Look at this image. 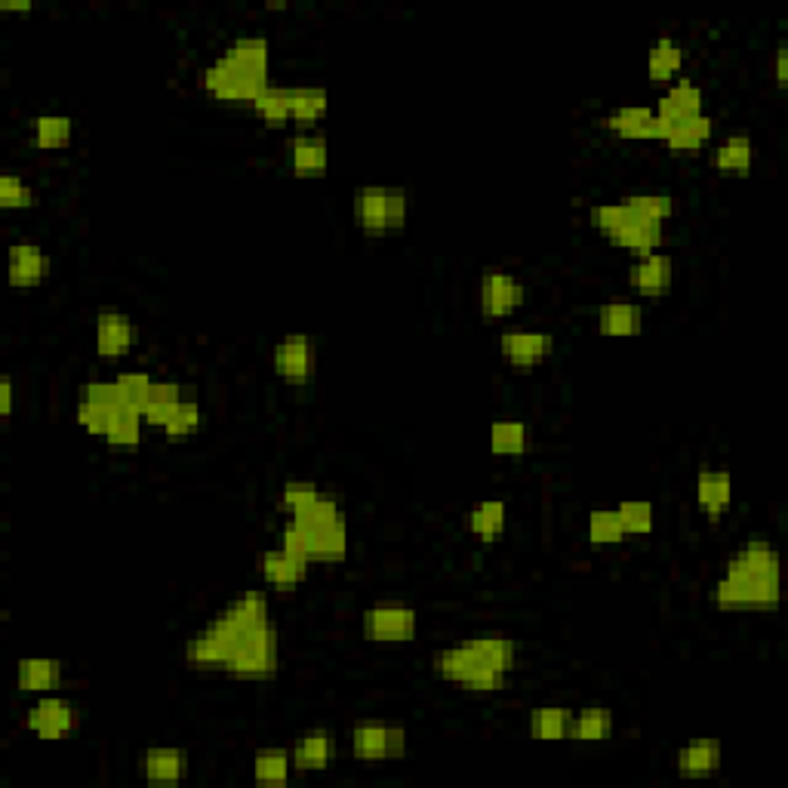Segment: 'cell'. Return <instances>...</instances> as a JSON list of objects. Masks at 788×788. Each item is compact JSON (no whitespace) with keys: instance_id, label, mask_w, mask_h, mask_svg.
<instances>
[{"instance_id":"1","label":"cell","mask_w":788,"mask_h":788,"mask_svg":"<svg viewBox=\"0 0 788 788\" xmlns=\"http://www.w3.org/2000/svg\"><path fill=\"white\" fill-rule=\"evenodd\" d=\"M711 598L721 610H770L779 607V552L770 540L752 536L745 548L733 552L723 564L721 579Z\"/></svg>"},{"instance_id":"2","label":"cell","mask_w":788,"mask_h":788,"mask_svg":"<svg viewBox=\"0 0 788 788\" xmlns=\"http://www.w3.org/2000/svg\"><path fill=\"white\" fill-rule=\"evenodd\" d=\"M271 49L263 34H244L204 71V90L222 105H253L268 86Z\"/></svg>"},{"instance_id":"3","label":"cell","mask_w":788,"mask_h":788,"mask_svg":"<svg viewBox=\"0 0 788 788\" xmlns=\"http://www.w3.org/2000/svg\"><path fill=\"white\" fill-rule=\"evenodd\" d=\"M589 222L591 229L601 231L610 244L625 250L631 259H644L650 253H659V246L665 241V225L653 222V219H644L628 200L591 207Z\"/></svg>"},{"instance_id":"4","label":"cell","mask_w":788,"mask_h":788,"mask_svg":"<svg viewBox=\"0 0 788 788\" xmlns=\"http://www.w3.org/2000/svg\"><path fill=\"white\" fill-rule=\"evenodd\" d=\"M431 669L438 677L460 684L462 690L472 693H499L509 681V672L496 669L493 662L480 657L472 640H462L456 647H443L431 657Z\"/></svg>"},{"instance_id":"5","label":"cell","mask_w":788,"mask_h":788,"mask_svg":"<svg viewBox=\"0 0 788 788\" xmlns=\"http://www.w3.org/2000/svg\"><path fill=\"white\" fill-rule=\"evenodd\" d=\"M410 197L397 185H361L355 192V222L363 234L382 237L407 225Z\"/></svg>"},{"instance_id":"6","label":"cell","mask_w":788,"mask_h":788,"mask_svg":"<svg viewBox=\"0 0 788 788\" xmlns=\"http://www.w3.org/2000/svg\"><path fill=\"white\" fill-rule=\"evenodd\" d=\"M222 672L237 681H265L278 672V628L275 623L246 631L231 650Z\"/></svg>"},{"instance_id":"7","label":"cell","mask_w":788,"mask_h":788,"mask_svg":"<svg viewBox=\"0 0 788 788\" xmlns=\"http://www.w3.org/2000/svg\"><path fill=\"white\" fill-rule=\"evenodd\" d=\"M351 755L367 764L401 761L407 755V730L397 723L361 721L351 727Z\"/></svg>"},{"instance_id":"8","label":"cell","mask_w":788,"mask_h":788,"mask_svg":"<svg viewBox=\"0 0 788 788\" xmlns=\"http://www.w3.org/2000/svg\"><path fill=\"white\" fill-rule=\"evenodd\" d=\"M419 631V613L410 604L382 601L363 610V635L373 644H410Z\"/></svg>"},{"instance_id":"9","label":"cell","mask_w":788,"mask_h":788,"mask_svg":"<svg viewBox=\"0 0 788 788\" xmlns=\"http://www.w3.org/2000/svg\"><path fill=\"white\" fill-rule=\"evenodd\" d=\"M275 373L280 382L302 389L314 379V367H317V351H314V339L309 333H287L278 345H275Z\"/></svg>"},{"instance_id":"10","label":"cell","mask_w":788,"mask_h":788,"mask_svg":"<svg viewBox=\"0 0 788 788\" xmlns=\"http://www.w3.org/2000/svg\"><path fill=\"white\" fill-rule=\"evenodd\" d=\"M237 635L231 631L229 625H222L219 619H210V623L204 625L197 635L188 638L185 644V662L192 665V669H225V662H229L231 650L237 647Z\"/></svg>"},{"instance_id":"11","label":"cell","mask_w":788,"mask_h":788,"mask_svg":"<svg viewBox=\"0 0 788 788\" xmlns=\"http://www.w3.org/2000/svg\"><path fill=\"white\" fill-rule=\"evenodd\" d=\"M477 296H480V314L487 321H502L524 305V283L502 268H490L480 278Z\"/></svg>"},{"instance_id":"12","label":"cell","mask_w":788,"mask_h":788,"mask_svg":"<svg viewBox=\"0 0 788 788\" xmlns=\"http://www.w3.org/2000/svg\"><path fill=\"white\" fill-rule=\"evenodd\" d=\"M25 727H28L37 739H44V742H59V739H66L68 733L78 727V708L71 706L68 699H62V696L47 693V696H40V699L28 708Z\"/></svg>"},{"instance_id":"13","label":"cell","mask_w":788,"mask_h":788,"mask_svg":"<svg viewBox=\"0 0 788 788\" xmlns=\"http://www.w3.org/2000/svg\"><path fill=\"white\" fill-rule=\"evenodd\" d=\"M555 351V336L540 333V329H506L499 336V355L514 367V370H533L542 361H548Z\"/></svg>"},{"instance_id":"14","label":"cell","mask_w":788,"mask_h":788,"mask_svg":"<svg viewBox=\"0 0 788 788\" xmlns=\"http://www.w3.org/2000/svg\"><path fill=\"white\" fill-rule=\"evenodd\" d=\"M604 127L619 139L628 142H662L665 139V124L659 120L657 108L650 105H625L604 117Z\"/></svg>"},{"instance_id":"15","label":"cell","mask_w":788,"mask_h":788,"mask_svg":"<svg viewBox=\"0 0 788 788\" xmlns=\"http://www.w3.org/2000/svg\"><path fill=\"white\" fill-rule=\"evenodd\" d=\"M136 343V324L130 314L105 309L96 314V355L105 361H120L132 351Z\"/></svg>"},{"instance_id":"16","label":"cell","mask_w":788,"mask_h":788,"mask_svg":"<svg viewBox=\"0 0 788 788\" xmlns=\"http://www.w3.org/2000/svg\"><path fill=\"white\" fill-rule=\"evenodd\" d=\"M287 164L299 179H317L329 166L327 139L321 132H299L287 139Z\"/></svg>"},{"instance_id":"17","label":"cell","mask_w":788,"mask_h":788,"mask_svg":"<svg viewBox=\"0 0 788 788\" xmlns=\"http://www.w3.org/2000/svg\"><path fill=\"white\" fill-rule=\"evenodd\" d=\"M674 280V263L669 253H650L644 259H635L628 268V287L640 296H665L672 290Z\"/></svg>"},{"instance_id":"18","label":"cell","mask_w":788,"mask_h":788,"mask_svg":"<svg viewBox=\"0 0 788 788\" xmlns=\"http://www.w3.org/2000/svg\"><path fill=\"white\" fill-rule=\"evenodd\" d=\"M49 271L47 253L34 241H16L10 246V263H7V278L10 287L16 290H32L37 283H44Z\"/></svg>"},{"instance_id":"19","label":"cell","mask_w":788,"mask_h":788,"mask_svg":"<svg viewBox=\"0 0 788 788\" xmlns=\"http://www.w3.org/2000/svg\"><path fill=\"white\" fill-rule=\"evenodd\" d=\"M216 619L222 625H229L237 638H244L246 631L271 623V607H268V598H265V594L246 591L241 598H234L229 607H222V613H219Z\"/></svg>"},{"instance_id":"20","label":"cell","mask_w":788,"mask_h":788,"mask_svg":"<svg viewBox=\"0 0 788 788\" xmlns=\"http://www.w3.org/2000/svg\"><path fill=\"white\" fill-rule=\"evenodd\" d=\"M733 502V477L723 468H703L696 475V506L708 521H721L723 511Z\"/></svg>"},{"instance_id":"21","label":"cell","mask_w":788,"mask_h":788,"mask_svg":"<svg viewBox=\"0 0 788 788\" xmlns=\"http://www.w3.org/2000/svg\"><path fill=\"white\" fill-rule=\"evenodd\" d=\"M139 773L148 783L176 786L188 776V755L182 749H148L139 755Z\"/></svg>"},{"instance_id":"22","label":"cell","mask_w":788,"mask_h":788,"mask_svg":"<svg viewBox=\"0 0 788 788\" xmlns=\"http://www.w3.org/2000/svg\"><path fill=\"white\" fill-rule=\"evenodd\" d=\"M653 108H657L659 120H662L665 127L690 120V117L703 115V90H699L696 83L677 81L662 93V99H657Z\"/></svg>"},{"instance_id":"23","label":"cell","mask_w":788,"mask_h":788,"mask_svg":"<svg viewBox=\"0 0 788 788\" xmlns=\"http://www.w3.org/2000/svg\"><path fill=\"white\" fill-rule=\"evenodd\" d=\"M259 573L271 589H293L299 582H305L309 560L290 555L287 548H268L259 555Z\"/></svg>"},{"instance_id":"24","label":"cell","mask_w":788,"mask_h":788,"mask_svg":"<svg viewBox=\"0 0 788 788\" xmlns=\"http://www.w3.org/2000/svg\"><path fill=\"white\" fill-rule=\"evenodd\" d=\"M62 677H66V669H62L59 659L32 657L19 662L16 687L22 693H32V696H47L53 690H59Z\"/></svg>"},{"instance_id":"25","label":"cell","mask_w":788,"mask_h":788,"mask_svg":"<svg viewBox=\"0 0 788 788\" xmlns=\"http://www.w3.org/2000/svg\"><path fill=\"white\" fill-rule=\"evenodd\" d=\"M721 742L718 739H696L684 745L677 757H674V767L684 779H703V776H711V773L721 770Z\"/></svg>"},{"instance_id":"26","label":"cell","mask_w":788,"mask_h":788,"mask_svg":"<svg viewBox=\"0 0 788 788\" xmlns=\"http://www.w3.org/2000/svg\"><path fill=\"white\" fill-rule=\"evenodd\" d=\"M336 757V739L329 730H305L293 749V767L302 773H314V770H327L329 761Z\"/></svg>"},{"instance_id":"27","label":"cell","mask_w":788,"mask_h":788,"mask_svg":"<svg viewBox=\"0 0 788 788\" xmlns=\"http://www.w3.org/2000/svg\"><path fill=\"white\" fill-rule=\"evenodd\" d=\"M715 170L721 176H749L752 164H755V146L745 132H730L723 136L718 148H715V158H711Z\"/></svg>"},{"instance_id":"28","label":"cell","mask_w":788,"mask_h":788,"mask_svg":"<svg viewBox=\"0 0 788 788\" xmlns=\"http://www.w3.org/2000/svg\"><path fill=\"white\" fill-rule=\"evenodd\" d=\"M299 526V524H296ZM302 530V526H299ZM309 536V560H321V564H336L348 555V526L343 521L327 526H317V530H302Z\"/></svg>"},{"instance_id":"29","label":"cell","mask_w":788,"mask_h":788,"mask_svg":"<svg viewBox=\"0 0 788 788\" xmlns=\"http://www.w3.org/2000/svg\"><path fill=\"white\" fill-rule=\"evenodd\" d=\"M711 136H715V120L708 115H696L690 117V120H681V124H672L665 130L662 142H665V148L672 154H696Z\"/></svg>"},{"instance_id":"30","label":"cell","mask_w":788,"mask_h":788,"mask_svg":"<svg viewBox=\"0 0 788 788\" xmlns=\"http://www.w3.org/2000/svg\"><path fill=\"white\" fill-rule=\"evenodd\" d=\"M613 730H616L613 711L607 706H589L573 711L567 739H573V742H607L613 737Z\"/></svg>"},{"instance_id":"31","label":"cell","mask_w":788,"mask_h":788,"mask_svg":"<svg viewBox=\"0 0 788 788\" xmlns=\"http://www.w3.org/2000/svg\"><path fill=\"white\" fill-rule=\"evenodd\" d=\"M598 329L610 339H623V336H638L644 329V312L635 302H607L598 312Z\"/></svg>"},{"instance_id":"32","label":"cell","mask_w":788,"mask_h":788,"mask_svg":"<svg viewBox=\"0 0 788 788\" xmlns=\"http://www.w3.org/2000/svg\"><path fill=\"white\" fill-rule=\"evenodd\" d=\"M506 524H509V509H506L502 499H484V502H477L475 509L465 514L468 533L480 542L499 540L506 533Z\"/></svg>"},{"instance_id":"33","label":"cell","mask_w":788,"mask_h":788,"mask_svg":"<svg viewBox=\"0 0 788 788\" xmlns=\"http://www.w3.org/2000/svg\"><path fill=\"white\" fill-rule=\"evenodd\" d=\"M327 90L324 86H290V124L314 127L327 117Z\"/></svg>"},{"instance_id":"34","label":"cell","mask_w":788,"mask_h":788,"mask_svg":"<svg viewBox=\"0 0 788 788\" xmlns=\"http://www.w3.org/2000/svg\"><path fill=\"white\" fill-rule=\"evenodd\" d=\"M182 401V385L179 382H166V379H154V385H151V392H148V401L146 407H142V419H146V426L151 428H164L166 419L176 413Z\"/></svg>"},{"instance_id":"35","label":"cell","mask_w":788,"mask_h":788,"mask_svg":"<svg viewBox=\"0 0 788 788\" xmlns=\"http://www.w3.org/2000/svg\"><path fill=\"white\" fill-rule=\"evenodd\" d=\"M573 711L564 706H540L530 711V737L536 742H564Z\"/></svg>"},{"instance_id":"36","label":"cell","mask_w":788,"mask_h":788,"mask_svg":"<svg viewBox=\"0 0 788 788\" xmlns=\"http://www.w3.org/2000/svg\"><path fill=\"white\" fill-rule=\"evenodd\" d=\"M684 68V49L674 37H659L647 56V74L653 83H672Z\"/></svg>"},{"instance_id":"37","label":"cell","mask_w":788,"mask_h":788,"mask_svg":"<svg viewBox=\"0 0 788 788\" xmlns=\"http://www.w3.org/2000/svg\"><path fill=\"white\" fill-rule=\"evenodd\" d=\"M293 770V752L287 749H263L253 755V779L259 786H287Z\"/></svg>"},{"instance_id":"38","label":"cell","mask_w":788,"mask_h":788,"mask_svg":"<svg viewBox=\"0 0 788 788\" xmlns=\"http://www.w3.org/2000/svg\"><path fill=\"white\" fill-rule=\"evenodd\" d=\"M250 108H253V115L259 117L263 124H268V127H275V130L287 127V124H290V86L268 83Z\"/></svg>"},{"instance_id":"39","label":"cell","mask_w":788,"mask_h":788,"mask_svg":"<svg viewBox=\"0 0 788 788\" xmlns=\"http://www.w3.org/2000/svg\"><path fill=\"white\" fill-rule=\"evenodd\" d=\"M530 450V428L521 419H499L490 426V453L496 456H524Z\"/></svg>"},{"instance_id":"40","label":"cell","mask_w":788,"mask_h":788,"mask_svg":"<svg viewBox=\"0 0 788 788\" xmlns=\"http://www.w3.org/2000/svg\"><path fill=\"white\" fill-rule=\"evenodd\" d=\"M74 136V120L66 115H37L32 120V139L40 151H59Z\"/></svg>"},{"instance_id":"41","label":"cell","mask_w":788,"mask_h":788,"mask_svg":"<svg viewBox=\"0 0 788 788\" xmlns=\"http://www.w3.org/2000/svg\"><path fill=\"white\" fill-rule=\"evenodd\" d=\"M142 426H146V419H142V413L132 410V407H120V410L112 416V426L105 431V443L112 447V450H136L139 441H142Z\"/></svg>"},{"instance_id":"42","label":"cell","mask_w":788,"mask_h":788,"mask_svg":"<svg viewBox=\"0 0 788 788\" xmlns=\"http://www.w3.org/2000/svg\"><path fill=\"white\" fill-rule=\"evenodd\" d=\"M616 518L623 524L625 536H647L653 533V524H657V511L647 499H625L616 506Z\"/></svg>"},{"instance_id":"43","label":"cell","mask_w":788,"mask_h":788,"mask_svg":"<svg viewBox=\"0 0 788 788\" xmlns=\"http://www.w3.org/2000/svg\"><path fill=\"white\" fill-rule=\"evenodd\" d=\"M625 540V530L616 518V509H594L589 514V542L598 548H613Z\"/></svg>"},{"instance_id":"44","label":"cell","mask_w":788,"mask_h":788,"mask_svg":"<svg viewBox=\"0 0 788 788\" xmlns=\"http://www.w3.org/2000/svg\"><path fill=\"white\" fill-rule=\"evenodd\" d=\"M200 426H204V410H200V404L192 401V397H185L179 407H176V413L166 419V426L161 428V431H164L170 441H182V438H192L195 431H200Z\"/></svg>"},{"instance_id":"45","label":"cell","mask_w":788,"mask_h":788,"mask_svg":"<svg viewBox=\"0 0 788 788\" xmlns=\"http://www.w3.org/2000/svg\"><path fill=\"white\" fill-rule=\"evenodd\" d=\"M625 200H628L644 219H653V222H662V225H665L674 213V200L672 195H665V192H640V195H628Z\"/></svg>"},{"instance_id":"46","label":"cell","mask_w":788,"mask_h":788,"mask_svg":"<svg viewBox=\"0 0 788 788\" xmlns=\"http://www.w3.org/2000/svg\"><path fill=\"white\" fill-rule=\"evenodd\" d=\"M317 496H321V487L312 484V480H287L280 487V509L287 511L290 518H296L299 511L309 509Z\"/></svg>"},{"instance_id":"47","label":"cell","mask_w":788,"mask_h":788,"mask_svg":"<svg viewBox=\"0 0 788 788\" xmlns=\"http://www.w3.org/2000/svg\"><path fill=\"white\" fill-rule=\"evenodd\" d=\"M0 207L3 210H28V207H34V188L25 179H19L16 173H3L0 176Z\"/></svg>"},{"instance_id":"48","label":"cell","mask_w":788,"mask_h":788,"mask_svg":"<svg viewBox=\"0 0 788 788\" xmlns=\"http://www.w3.org/2000/svg\"><path fill=\"white\" fill-rule=\"evenodd\" d=\"M112 416L115 413L105 410V407H99L93 401H83L78 397V407H74V422L86 431V434H93V438H102L105 441V431L112 426Z\"/></svg>"},{"instance_id":"49","label":"cell","mask_w":788,"mask_h":788,"mask_svg":"<svg viewBox=\"0 0 788 788\" xmlns=\"http://www.w3.org/2000/svg\"><path fill=\"white\" fill-rule=\"evenodd\" d=\"M115 382L120 385V392H124V401H127V407L132 410L142 413L148 401V392H151V385H154V379L148 376V373H136V370H127V373H117Z\"/></svg>"},{"instance_id":"50","label":"cell","mask_w":788,"mask_h":788,"mask_svg":"<svg viewBox=\"0 0 788 788\" xmlns=\"http://www.w3.org/2000/svg\"><path fill=\"white\" fill-rule=\"evenodd\" d=\"M13 404H16V385H13V379L3 376L0 379V416H3V422L13 416Z\"/></svg>"},{"instance_id":"51","label":"cell","mask_w":788,"mask_h":788,"mask_svg":"<svg viewBox=\"0 0 788 788\" xmlns=\"http://www.w3.org/2000/svg\"><path fill=\"white\" fill-rule=\"evenodd\" d=\"M776 83H779V90H786V83H788L786 44H779V49H776Z\"/></svg>"},{"instance_id":"52","label":"cell","mask_w":788,"mask_h":788,"mask_svg":"<svg viewBox=\"0 0 788 788\" xmlns=\"http://www.w3.org/2000/svg\"><path fill=\"white\" fill-rule=\"evenodd\" d=\"M0 10H3V13H32V3H28V0H25V3H10V0H3Z\"/></svg>"}]
</instances>
